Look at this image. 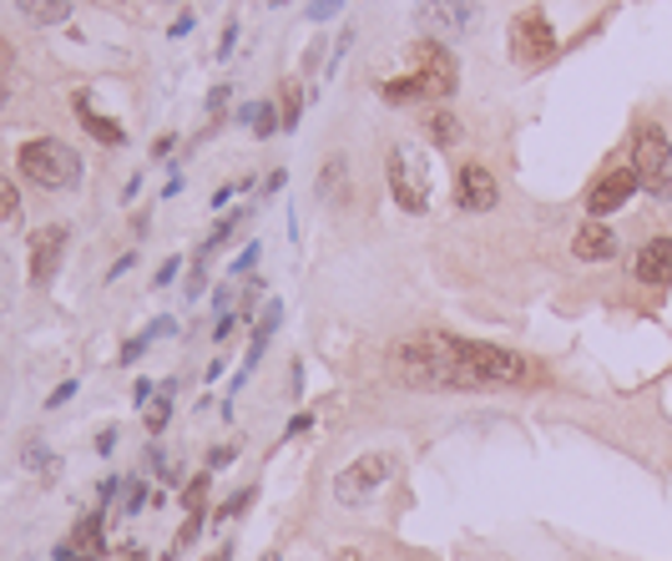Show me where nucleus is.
Instances as JSON below:
<instances>
[{"label":"nucleus","instance_id":"a19ab883","mask_svg":"<svg viewBox=\"0 0 672 561\" xmlns=\"http://www.w3.org/2000/svg\"><path fill=\"white\" fill-rule=\"evenodd\" d=\"M233 197H237V187H218V193H212V208H228Z\"/></svg>","mask_w":672,"mask_h":561},{"label":"nucleus","instance_id":"ea45409f","mask_svg":"<svg viewBox=\"0 0 672 561\" xmlns=\"http://www.w3.org/2000/svg\"><path fill=\"white\" fill-rule=\"evenodd\" d=\"M283 183H289V172H268V178H264V193H278Z\"/></svg>","mask_w":672,"mask_h":561},{"label":"nucleus","instance_id":"412c9836","mask_svg":"<svg viewBox=\"0 0 672 561\" xmlns=\"http://www.w3.org/2000/svg\"><path fill=\"white\" fill-rule=\"evenodd\" d=\"M172 390H177V385L167 379L158 400H147V435H162V431H167V420H172Z\"/></svg>","mask_w":672,"mask_h":561},{"label":"nucleus","instance_id":"f8f14e48","mask_svg":"<svg viewBox=\"0 0 672 561\" xmlns=\"http://www.w3.org/2000/svg\"><path fill=\"white\" fill-rule=\"evenodd\" d=\"M633 278L642 288H668L672 284V233L642 238V249L633 253Z\"/></svg>","mask_w":672,"mask_h":561},{"label":"nucleus","instance_id":"473e14b6","mask_svg":"<svg viewBox=\"0 0 672 561\" xmlns=\"http://www.w3.org/2000/svg\"><path fill=\"white\" fill-rule=\"evenodd\" d=\"M11 66H15V51H11V41L0 36V81L11 77Z\"/></svg>","mask_w":672,"mask_h":561},{"label":"nucleus","instance_id":"a211bd4d","mask_svg":"<svg viewBox=\"0 0 672 561\" xmlns=\"http://www.w3.org/2000/svg\"><path fill=\"white\" fill-rule=\"evenodd\" d=\"M420 122H425V137H430L436 147H455V142H461V117H455L450 106H430Z\"/></svg>","mask_w":672,"mask_h":561},{"label":"nucleus","instance_id":"cd10ccee","mask_svg":"<svg viewBox=\"0 0 672 561\" xmlns=\"http://www.w3.org/2000/svg\"><path fill=\"white\" fill-rule=\"evenodd\" d=\"M11 299H15V288H11V259L0 253V309H11Z\"/></svg>","mask_w":672,"mask_h":561},{"label":"nucleus","instance_id":"2eb2a0df","mask_svg":"<svg viewBox=\"0 0 672 561\" xmlns=\"http://www.w3.org/2000/svg\"><path fill=\"white\" fill-rule=\"evenodd\" d=\"M314 193H318V203H334V208L349 203V157H329V162H324Z\"/></svg>","mask_w":672,"mask_h":561},{"label":"nucleus","instance_id":"4be33fe9","mask_svg":"<svg viewBox=\"0 0 672 561\" xmlns=\"http://www.w3.org/2000/svg\"><path fill=\"white\" fill-rule=\"evenodd\" d=\"M278 127H283V117H278L274 102H258V106H253V137H274Z\"/></svg>","mask_w":672,"mask_h":561},{"label":"nucleus","instance_id":"c9c22d12","mask_svg":"<svg viewBox=\"0 0 672 561\" xmlns=\"http://www.w3.org/2000/svg\"><path fill=\"white\" fill-rule=\"evenodd\" d=\"M253 263H258V243H248V253H243V259L233 263V274L243 278V274H248V268H253Z\"/></svg>","mask_w":672,"mask_h":561},{"label":"nucleus","instance_id":"ddd939ff","mask_svg":"<svg viewBox=\"0 0 672 561\" xmlns=\"http://www.w3.org/2000/svg\"><path fill=\"white\" fill-rule=\"evenodd\" d=\"M617 228H612V222L606 218H587L577 228V238H571V253H577L581 263H612L617 259Z\"/></svg>","mask_w":672,"mask_h":561},{"label":"nucleus","instance_id":"4468645a","mask_svg":"<svg viewBox=\"0 0 672 561\" xmlns=\"http://www.w3.org/2000/svg\"><path fill=\"white\" fill-rule=\"evenodd\" d=\"M283 324V299H268L264 313L253 319V334H248V354H243V375H253L258 369V359H264L268 340H274V329Z\"/></svg>","mask_w":672,"mask_h":561},{"label":"nucleus","instance_id":"a878e982","mask_svg":"<svg viewBox=\"0 0 672 561\" xmlns=\"http://www.w3.org/2000/svg\"><path fill=\"white\" fill-rule=\"evenodd\" d=\"M21 460H26L31 470H56V456L46 450L40 440H26V450H21Z\"/></svg>","mask_w":672,"mask_h":561},{"label":"nucleus","instance_id":"7c9ffc66","mask_svg":"<svg viewBox=\"0 0 672 561\" xmlns=\"http://www.w3.org/2000/svg\"><path fill=\"white\" fill-rule=\"evenodd\" d=\"M233 46H237V21H228V26H223V41H218V56L228 61V56H233Z\"/></svg>","mask_w":672,"mask_h":561},{"label":"nucleus","instance_id":"6e6552de","mask_svg":"<svg viewBox=\"0 0 672 561\" xmlns=\"http://www.w3.org/2000/svg\"><path fill=\"white\" fill-rule=\"evenodd\" d=\"M415 26L450 46L480 26V5L475 0H415Z\"/></svg>","mask_w":672,"mask_h":561},{"label":"nucleus","instance_id":"6ab92c4d","mask_svg":"<svg viewBox=\"0 0 672 561\" xmlns=\"http://www.w3.org/2000/svg\"><path fill=\"white\" fill-rule=\"evenodd\" d=\"M15 11L26 15L31 26H61L71 15V0H15Z\"/></svg>","mask_w":672,"mask_h":561},{"label":"nucleus","instance_id":"4c0bfd02","mask_svg":"<svg viewBox=\"0 0 672 561\" xmlns=\"http://www.w3.org/2000/svg\"><path fill=\"white\" fill-rule=\"evenodd\" d=\"M96 450H102V456H112V450H117V431H112V425L96 435Z\"/></svg>","mask_w":672,"mask_h":561},{"label":"nucleus","instance_id":"393cba45","mask_svg":"<svg viewBox=\"0 0 672 561\" xmlns=\"http://www.w3.org/2000/svg\"><path fill=\"white\" fill-rule=\"evenodd\" d=\"M299 112H303V92H299V87H289V92H283V102H278V117H283V131L299 127Z\"/></svg>","mask_w":672,"mask_h":561},{"label":"nucleus","instance_id":"c85d7f7f","mask_svg":"<svg viewBox=\"0 0 672 561\" xmlns=\"http://www.w3.org/2000/svg\"><path fill=\"white\" fill-rule=\"evenodd\" d=\"M142 501H147V485L132 481V485H127V506H121V511H127V516H137V511H142Z\"/></svg>","mask_w":672,"mask_h":561},{"label":"nucleus","instance_id":"c03bdc74","mask_svg":"<svg viewBox=\"0 0 672 561\" xmlns=\"http://www.w3.org/2000/svg\"><path fill=\"white\" fill-rule=\"evenodd\" d=\"M117 481H121V476H106V481L96 485V491H102V501H112V496H117Z\"/></svg>","mask_w":672,"mask_h":561},{"label":"nucleus","instance_id":"a18cd8bd","mask_svg":"<svg viewBox=\"0 0 672 561\" xmlns=\"http://www.w3.org/2000/svg\"><path fill=\"white\" fill-rule=\"evenodd\" d=\"M187 31H193V15H183V21H172V31H167V36L177 41V36H187Z\"/></svg>","mask_w":672,"mask_h":561},{"label":"nucleus","instance_id":"de8ad7c7","mask_svg":"<svg viewBox=\"0 0 672 561\" xmlns=\"http://www.w3.org/2000/svg\"><path fill=\"white\" fill-rule=\"evenodd\" d=\"M121 561H142V551H137V547H127V551H121Z\"/></svg>","mask_w":672,"mask_h":561},{"label":"nucleus","instance_id":"2f4dec72","mask_svg":"<svg viewBox=\"0 0 672 561\" xmlns=\"http://www.w3.org/2000/svg\"><path fill=\"white\" fill-rule=\"evenodd\" d=\"M177 268H183V259H167V263H162V268H158V278H152V284H158V288H167L172 278H177Z\"/></svg>","mask_w":672,"mask_h":561},{"label":"nucleus","instance_id":"49530a36","mask_svg":"<svg viewBox=\"0 0 672 561\" xmlns=\"http://www.w3.org/2000/svg\"><path fill=\"white\" fill-rule=\"evenodd\" d=\"M202 561H233V547H218V551H208Z\"/></svg>","mask_w":672,"mask_h":561},{"label":"nucleus","instance_id":"423d86ee","mask_svg":"<svg viewBox=\"0 0 672 561\" xmlns=\"http://www.w3.org/2000/svg\"><path fill=\"white\" fill-rule=\"evenodd\" d=\"M637 193H642V178H637L633 157L622 147V152H612L602 168H596V178L587 183V193H581V208H587V218H612V213H622Z\"/></svg>","mask_w":672,"mask_h":561},{"label":"nucleus","instance_id":"5701e85b","mask_svg":"<svg viewBox=\"0 0 672 561\" xmlns=\"http://www.w3.org/2000/svg\"><path fill=\"white\" fill-rule=\"evenodd\" d=\"M21 218V193H15V183L0 172V222H15Z\"/></svg>","mask_w":672,"mask_h":561},{"label":"nucleus","instance_id":"72a5a7b5","mask_svg":"<svg viewBox=\"0 0 672 561\" xmlns=\"http://www.w3.org/2000/svg\"><path fill=\"white\" fill-rule=\"evenodd\" d=\"M223 106H228V87H212V96H208V112H212V117H223Z\"/></svg>","mask_w":672,"mask_h":561},{"label":"nucleus","instance_id":"58836bf2","mask_svg":"<svg viewBox=\"0 0 672 561\" xmlns=\"http://www.w3.org/2000/svg\"><path fill=\"white\" fill-rule=\"evenodd\" d=\"M303 431H314V415H293V420H289V431H283V435H303Z\"/></svg>","mask_w":672,"mask_h":561},{"label":"nucleus","instance_id":"f03ea898","mask_svg":"<svg viewBox=\"0 0 672 561\" xmlns=\"http://www.w3.org/2000/svg\"><path fill=\"white\" fill-rule=\"evenodd\" d=\"M455 87H461V61H455V51L436 36H415L409 41V71L405 77L380 81V96L390 106H415V102L445 106L450 96H455Z\"/></svg>","mask_w":672,"mask_h":561},{"label":"nucleus","instance_id":"20e7f679","mask_svg":"<svg viewBox=\"0 0 672 561\" xmlns=\"http://www.w3.org/2000/svg\"><path fill=\"white\" fill-rule=\"evenodd\" d=\"M506 51H511L515 71H546V66L561 56V36H556L546 5H526V11L511 15V31H506Z\"/></svg>","mask_w":672,"mask_h":561},{"label":"nucleus","instance_id":"e433bc0d","mask_svg":"<svg viewBox=\"0 0 672 561\" xmlns=\"http://www.w3.org/2000/svg\"><path fill=\"white\" fill-rule=\"evenodd\" d=\"M172 147H177V137H172V131H162L158 142H152V157H158V162H162V157H167Z\"/></svg>","mask_w":672,"mask_h":561},{"label":"nucleus","instance_id":"39448f33","mask_svg":"<svg viewBox=\"0 0 672 561\" xmlns=\"http://www.w3.org/2000/svg\"><path fill=\"white\" fill-rule=\"evenodd\" d=\"M627 157H633V168L647 193L658 197V203H672V142H668V131H662V122L637 117L633 137H627Z\"/></svg>","mask_w":672,"mask_h":561},{"label":"nucleus","instance_id":"dca6fc26","mask_svg":"<svg viewBox=\"0 0 672 561\" xmlns=\"http://www.w3.org/2000/svg\"><path fill=\"white\" fill-rule=\"evenodd\" d=\"M77 122L92 131L102 147H121V142H127V127H121V122H112V117H102V112H96L86 96H77Z\"/></svg>","mask_w":672,"mask_h":561},{"label":"nucleus","instance_id":"aec40b11","mask_svg":"<svg viewBox=\"0 0 672 561\" xmlns=\"http://www.w3.org/2000/svg\"><path fill=\"white\" fill-rule=\"evenodd\" d=\"M172 329H177V324H172V319H158V324H147L142 334H132V340L121 344V365H137V359H142V354H147V344L158 340V334H172Z\"/></svg>","mask_w":672,"mask_h":561},{"label":"nucleus","instance_id":"1a4fd4ad","mask_svg":"<svg viewBox=\"0 0 672 561\" xmlns=\"http://www.w3.org/2000/svg\"><path fill=\"white\" fill-rule=\"evenodd\" d=\"M390 470H395V460L380 456V450L349 460V466L334 476V501H339V506H364V501H370L374 491L390 481Z\"/></svg>","mask_w":672,"mask_h":561},{"label":"nucleus","instance_id":"f704fd0d","mask_svg":"<svg viewBox=\"0 0 672 561\" xmlns=\"http://www.w3.org/2000/svg\"><path fill=\"white\" fill-rule=\"evenodd\" d=\"M71 394H77V385H71V379H67V385H56V390H51V400H46V405H67V400H71Z\"/></svg>","mask_w":672,"mask_h":561},{"label":"nucleus","instance_id":"7ed1b4c3","mask_svg":"<svg viewBox=\"0 0 672 561\" xmlns=\"http://www.w3.org/2000/svg\"><path fill=\"white\" fill-rule=\"evenodd\" d=\"M15 168H21V178H26L31 187H40V193H71V187H81V157L77 147H67L61 137H31L21 152H15Z\"/></svg>","mask_w":672,"mask_h":561},{"label":"nucleus","instance_id":"f3484780","mask_svg":"<svg viewBox=\"0 0 672 561\" xmlns=\"http://www.w3.org/2000/svg\"><path fill=\"white\" fill-rule=\"evenodd\" d=\"M102 522H106L102 511H92V516H81V522H77V531H71V547H77L81 557H96V561L106 557V531H102Z\"/></svg>","mask_w":672,"mask_h":561},{"label":"nucleus","instance_id":"09e8293b","mask_svg":"<svg viewBox=\"0 0 672 561\" xmlns=\"http://www.w3.org/2000/svg\"><path fill=\"white\" fill-rule=\"evenodd\" d=\"M81 561H96V557H81Z\"/></svg>","mask_w":672,"mask_h":561},{"label":"nucleus","instance_id":"bb28decb","mask_svg":"<svg viewBox=\"0 0 672 561\" xmlns=\"http://www.w3.org/2000/svg\"><path fill=\"white\" fill-rule=\"evenodd\" d=\"M253 496H258V491H237L233 501H223V511H218V522H233V516H243V511L253 506Z\"/></svg>","mask_w":672,"mask_h":561},{"label":"nucleus","instance_id":"9b49d317","mask_svg":"<svg viewBox=\"0 0 672 561\" xmlns=\"http://www.w3.org/2000/svg\"><path fill=\"white\" fill-rule=\"evenodd\" d=\"M67 243H71V233L61 228V222H46V228H36V233H31V284H36V288H46L56 274H61Z\"/></svg>","mask_w":672,"mask_h":561},{"label":"nucleus","instance_id":"0eeeda50","mask_svg":"<svg viewBox=\"0 0 672 561\" xmlns=\"http://www.w3.org/2000/svg\"><path fill=\"white\" fill-rule=\"evenodd\" d=\"M384 183H390V197H395L409 218L430 213V162L420 157V147H409V142L390 147V157H384Z\"/></svg>","mask_w":672,"mask_h":561},{"label":"nucleus","instance_id":"9d476101","mask_svg":"<svg viewBox=\"0 0 672 561\" xmlns=\"http://www.w3.org/2000/svg\"><path fill=\"white\" fill-rule=\"evenodd\" d=\"M501 203V183H496V172L486 162H461L455 172V208L461 213H490Z\"/></svg>","mask_w":672,"mask_h":561},{"label":"nucleus","instance_id":"79ce46f5","mask_svg":"<svg viewBox=\"0 0 672 561\" xmlns=\"http://www.w3.org/2000/svg\"><path fill=\"white\" fill-rule=\"evenodd\" d=\"M127 268H132V253H121V259L112 263V274H106V278H121V274H127Z\"/></svg>","mask_w":672,"mask_h":561},{"label":"nucleus","instance_id":"f257e3e1","mask_svg":"<svg viewBox=\"0 0 672 561\" xmlns=\"http://www.w3.org/2000/svg\"><path fill=\"white\" fill-rule=\"evenodd\" d=\"M390 369L405 390L425 394H480L490 390L486 379L475 375V365L465 359L461 334H409L405 344L390 350Z\"/></svg>","mask_w":672,"mask_h":561},{"label":"nucleus","instance_id":"c756f323","mask_svg":"<svg viewBox=\"0 0 672 561\" xmlns=\"http://www.w3.org/2000/svg\"><path fill=\"white\" fill-rule=\"evenodd\" d=\"M339 5H344V0H314V5H309V21H324V15H339Z\"/></svg>","mask_w":672,"mask_h":561},{"label":"nucleus","instance_id":"37998d69","mask_svg":"<svg viewBox=\"0 0 672 561\" xmlns=\"http://www.w3.org/2000/svg\"><path fill=\"white\" fill-rule=\"evenodd\" d=\"M137 405H147V400H152V379H137Z\"/></svg>","mask_w":672,"mask_h":561},{"label":"nucleus","instance_id":"b1692460","mask_svg":"<svg viewBox=\"0 0 672 561\" xmlns=\"http://www.w3.org/2000/svg\"><path fill=\"white\" fill-rule=\"evenodd\" d=\"M208 491H212V476H208V470H202V476H193V481H187V491H183V506H187V511H202V501H208Z\"/></svg>","mask_w":672,"mask_h":561}]
</instances>
